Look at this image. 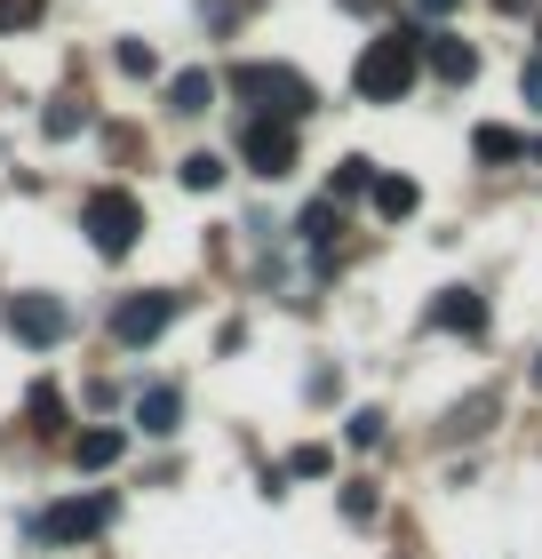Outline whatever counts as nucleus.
Listing matches in <instances>:
<instances>
[{"mask_svg": "<svg viewBox=\"0 0 542 559\" xmlns=\"http://www.w3.org/2000/svg\"><path fill=\"white\" fill-rule=\"evenodd\" d=\"M415 72H423V24H392L383 40H368V48H359L351 88L368 96V105H399V96L415 88Z\"/></svg>", "mask_w": 542, "mask_h": 559, "instance_id": "1", "label": "nucleus"}, {"mask_svg": "<svg viewBox=\"0 0 542 559\" xmlns=\"http://www.w3.org/2000/svg\"><path fill=\"white\" fill-rule=\"evenodd\" d=\"M224 88H231V96H248V105H255V112H272V120H303V112L320 105L312 81H303L296 64H264V57L231 64V72H224Z\"/></svg>", "mask_w": 542, "mask_h": 559, "instance_id": "2", "label": "nucleus"}, {"mask_svg": "<svg viewBox=\"0 0 542 559\" xmlns=\"http://www.w3.org/2000/svg\"><path fill=\"white\" fill-rule=\"evenodd\" d=\"M344 9H351V16H375V9H383V0H344Z\"/></svg>", "mask_w": 542, "mask_h": 559, "instance_id": "26", "label": "nucleus"}, {"mask_svg": "<svg viewBox=\"0 0 542 559\" xmlns=\"http://www.w3.org/2000/svg\"><path fill=\"white\" fill-rule=\"evenodd\" d=\"M519 96H527V105H534V112H542V57H534V64H527V72H519Z\"/></svg>", "mask_w": 542, "mask_h": 559, "instance_id": "24", "label": "nucleus"}, {"mask_svg": "<svg viewBox=\"0 0 542 559\" xmlns=\"http://www.w3.org/2000/svg\"><path fill=\"white\" fill-rule=\"evenodd\" d=\"M288 472H296V479H320V472H335V455L312 440V448H296V455H288Z\"/></svg>", "mask_w": 542, "mask_h": 559, "instance_id": "21", "label": "nucleus"}, {"mask_svg": "<svg viewBox=\"0 0 542 559\" xmlns=\"http://www.w3.org/2000/svg\"><path fill=\"white\" fill-rule=\"evenodd\" d=\"M48 0H0V33H16V24H40Z\"/></svg>", "mask_w": 542, "mask_h": 559, "instance_id": "23", "label": "nucleus"}, {"mask_svg": "<svg viewBox=\"0 0 542 559\" xmlns=\"http://www.w3.org/2000/svg\"><path fill=\"white\" fill-rule=\"evenodd\" d=\"M120 72H128V81H152V72H160V57H152L144 40H120Z\"/></svg>", "mask_w": 542, "mask_h": 559, "instance_id": "20", "label": "nucleus"}, {"mask_svg": "<svg viewBox=\"0 0 542 559\" xmlns=\"http://www.w3.org/2000/svg\"><path fill=\"white\" fill-rule=\"evenodd\" d=\"M112 512H120L112 496H72V503H57V512L33 520V536H48V544H88V536H105V527H112Z\"/></svg>", "mask_w": 542, "mask_h": 559, "instance_id": "6", "label": "nucleus"}, {"mask_svg": "<svg viewBox=\"0 0 542 559\" xmlns=\"http://www.w3.org/2000/svg\"><path fill=\"white\" fill-rule=\"evenodd\" d=\"M168 320H176V296H168V288H136V296H120V312H112V344L136 352V344L160 336Z\"/></svg>", "mask_w": 542, "mask_h": 559, "instance_id": "7", "label": "nucleus"}, {"mask_svg": "<svg viewBox=\"0 0 542 559\" xmlns=\"http://www.w3.org/2000/svg\"><path fill=\"white\" fill-rule=\"evenodd\" d=\"M375 209H383V216H392V224H399V216H415V209H423V192H415V176H375Z\"/></svg>", "mask_w": 542, "mask_h": 559, "instance_id": "15", "label": "nucleus"}, {"mask_svg": "<svg viewBox=\"0 0 542 559\" xmlns=\"http://www.w3.org/2000/svg\"><path fill=\"white\" fill-rule=\"evenodd\" d=\"M351 192H375V160H335V185H327V200H351Z\"/></svg>", "mask_w": 542, "mask_h": 559, "instance_id": "17", "label": "nucleus"}, {"mask_svg": "<svg viewBox=\"0 0 542 559\" xmlns=\"http://www.w3.org/2000/svg\"><path fill=\"white\" fill-rule=\"evenodd\" d=\"M40 129H48V136L64 144L72 129H88V105H72V96H64V105H48V120H40Z\"/></svg>", "mask_w": 542, "mask_h": 559, "instance_id": "19", "label": "nucleus"}, {"mask_svg": "<svg viewBox=\"0 0 542 559\" xmlns=\"http://www.w3.org/2000/svg\"><path fill=\"white\" fill-rule=\"evenodd\" d=\"M534 376H542V360H534Z\"/></svg>", "mask_w": 542, "mask_h": 559, "instance_id": "27", "label": "nucleus"}, {"mask_svg": "<svg viewBox=\"0 0 542 559\" xmlns=\"http://www.w3.org/2000/svg\"><path fill=\"white\" fill-rule=\"evenodd\" d=\"M383 512V496H375V479H351V488H344V520H359V527H368Z\"/></svg>", "mask_w": 542, "mask_h": 559, "instance_id": "18", "label": "nucleus"}, {"mask_svg": "<svg viewBox=\"0 0 542 559\" xmlns=\"http://www.w3.org/2000/svg\"><path fill=\"white\" fill-rule=\"evenodd\" d=\"M415 9H423V16H455V9H462V0H415Z\"/></svg>", "mask_w": 542, "mask_h": 559, "instance_id": "25", "label": "nucleus"}, {"mask_svg": "<svg viewBox=\"0 0 542 559\" xmlns=\"http://www.w3.org/2000/svg\"><path fill=\"white\" fill-rule=\"evenodd\" d=\"M120 455H128V431H112V424H88L81 440H72V464L81 472H112Z\"/></svg>", "mask_w": 542, "mask_h": 559, "instance_id": "11", "label": "nucleus"}, {"mask_svg": "<svg viewBox=\"0 0 542 559\" xmlns=\"http://www.w3.org/2000/svg\"><path fill=\"white\" fill-rule=\"evenodd\" d=\"M216 96H224V81L192 64V72H176V81H168V112H184V120H192V112H208Z\"/></svg>", "mask_w": 542, "mask_h": 559, "instance_id": "12", "label": "nucleus"}, {"mask_svg": "<svg viewBox=\"0 0 542 559\" xmlns=\"http://www.w3.org/2000/svg\"><path fill=\"white\" fill-rule=\"evenodd\" d=\"M81 233H88L96 257H128V248L144 240V200L128 192V185H96L81 200Z\"/></svg>", "mask_w": 542, "mask_h": 559, "instance_id": "3", "label": "nucleus"}, {"mask_svg": "<svg viewBox=\"0 0 542 559\" xmlns=\"http://www.w3.org/2000/svg\"><path fill=\"white\" fill-rule=\"evenodd\" d=\"M344 431H351V448H383V408H359Z\"/></svg>", "mask_w": 542, "mask_h": 559, "instance_id": "22", "label": "nucleus"}, {"mask_svg": "<svg viewBox=\"0 0 542 559\" xmlns=\"http://www.w3.org/2000/svg\"><path fill=\"white\" fill-rule=\"evenodd\" d=\"M176 176H184V192H216L224 185V152H184V168H176Z\"/></svg>", "mask_w": 542, "mask_h": 559, "instance_id": "16", "label": "nucleus"}, {"mask_svg": "<svg viewBox=\"0 0 542 559\" xmlns=\"http://www.w3.org/2000/svg\"><path fill=\"white\" fill-rule=\"evenodd\" d=\"M24 416H33L40 440H57V431H64V392L57 384H33V392H24Z\"/></svg>", "mask_w": 542, "mask_h": 559, "instance_id": "13", "label": "nucleus"}, {"mask_svg": "<svg viewBox=\"0 0 542 559\" xmlns=\"http://www.w3.org/2000/svg\"><path fill=\"white\" fill-rule=\"evenodd\" d=\"M471 152H479L486 168H510V160H519V152H527V136H519V129H495V120H486V129L471 136Z\"/></svg>", "mask_w": 542, "mask_h": 559, "instance_id": "14", "label": "nucleus"}, {"mask_svg": "<svg viewBox=\"0 0 542 559\" xmlns=\"http://www.w3.org/2000/svg\"><path fill=\"white\" fill-rule=\"evenodd\" d=\"M423 57H431V72H438V81H479V48L471 40H455V33H423Z\"/></svg>", "mask_w": 542, "mask_h": 559, "instance_id": "9", "label": "nucleus"}, {"mask_svg": "<svg viewBox=\"0 0 542 559\" xmlns=\"http://www.w3.org/2000/svg\"><path fill=\"white\" fill-rule=\"evenodd\" d=\"M431 328H447V336H486V296L479 288H438Z\"/></svg>", "mask_w": 542, "mask_h": 559, "instance_id": "8", "label": "nucleus"}, {"mask_svg": "<svg viewBox=\"0 0 542 559\" xmlns=\"http://www.w3.org/2000/svg\"><path fill=\"white\" fill-rule=\"evenodd\" d=\"M136 424L152 431V440H168V431L184 424V392H176V384H144L136 392Z\"/></svg>", "mask_w": 542, "mask_h": 559, "instance_id": "10", "label": "nucleus"}, {"mask_svg": "<svg viewBox=\"0 0 542 559\" xmlns=\"http://www.w3.org/2000/svg\"><path fill=\"white\" fill-rule=\"evenodd\" d=\"M240 160L264 176V185H279V176H296V120H272V112H255L248 129H240Z\"/></svg>", "mask_w": 542, "mask_h": 559, "instance_id": "5", "label": "nucleus"}, {"mask_svg": "<svg viewBox=\"0 0 542 559\" xmlns=\"http://www.w3.org/2000/svg\"><path fill=\"white\" fill-rule=\"evenodd\" d=\"M0 328H9L16 344L48 352V344L72 336V304H64V296H9V304H0Z\"/></svg>", "mask_w": 542, "mask_h": 559, "instance_id": "4", "label": "nucleus"}]
</instances>
